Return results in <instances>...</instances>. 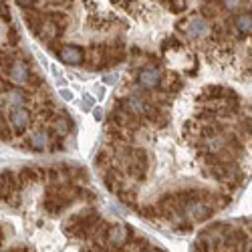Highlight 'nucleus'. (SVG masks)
Returning a JSON list of instances; mask_svg holds the SVG:
<instances>
[{
	"instance_id": "f257e3e1",
	"label": "nucleus",
	"mask_w": 252,
	"mask_h": 252,
	"mask_svg": "<svg viewBox=\"0 0 252 252\" xmlns=\"http://www.w3.org/2000/svg\"><path fill=\"white\" fill-rule=\"evenodd\" d=\"M216 212L212 202L204 198H190L180 206V214L186 216L190 222H204Z\"/></svg>"
},
{
	"instance_id": "f03ea898",
	"label": "nucleus",
	"mask_w": 252,
	"mask_h": 252,
	"mask_svg": "<svg viewBox=\"0 0 252 252\" xmlns=\"http://www.w3.org/2000/svg\"><path fill=\"white\" fill-rule=\"evenodd\" d=\"M131 236H133V230L127 224L109 226L107 228V234H105V246H107V248H115V250L125 248V246L131 242Z\"/></svg>"
},
{
	"instance_id": "7ed1b4c3",
	"label": "nucleus",
	"mask_w": 252,
	"mask_h": 252,
	"mask_svg": "<svg viewBox=\"0 0 252 252\" xmlns=\"http://www.w3.org/2000/svg\"><path fill=\"white\" fill-rule=\"evenodd\" d=\"M178 29L190 38H208L210 34H212V27H210L208 20L206 18H196V16L182 20V25Z\"/></svg>"
},
{
	"instance_id": "20e7f679",
	"label": "nucleus",
	"mask_w": 252,
	"mask_h": 252,
	"mask_svg": "<svg viewBox=\"0 0 252 252\" xmlns=\"http://www.w3.org/2000/svg\"><path fill=\"white\" fill-rule=\"evenodd\" d=\"M31 121H32V113L25 107V105H20V107H12V109H10L8 123H10L12 135H23V133L29 129Z\"/></svg>"
},
{
	"instance_id": "39448f33",
	"label": "nucleus",
	"mask_w": 252,
	"mask_h": 252,
	"mask_svg": "<svg viewBox=\"0 0 252 252\" xmlns=\"http://www.w3.org/2000/svg\"><path fill=\"white\" fill-rule=\"evenodd\" d=\"M137 85L141 89H159L163 85V71L158 67H143L137 75Z\"/></svg>"
},
{
	"instance_id": "423d86ee",
	"label": "nucleus",
	"mask_w": 252,
	"mask_h": 252,
	"mask_svg": "<svg viewBox=\"0 0 252 252\" xmlns=\"http://www.w3.org/2000/svg\"><path fill=\"white\" fill-rule=\"evenodd\" d=\"M59 59L65 63V65H71V67H79L85 63V49H81L77 45H65L57 51Z\"/></svg>"
},
{
	"instance_id": "0eeeda50",
	"label": "nucleus",
	"mask_w": 252,
	"mask_h": 252,
	"mask_svg": "<svg viewBox=\"0 0 252 252\" xmlns=\"http://www.w3.org/2000/svg\"><path fill=\"white\" fill-rule=\"evenodd\" d=\"M6 77H8L12 83H16V85H27V81H29V77H31V69H29V65H27V61L14 57L12 63H10V67H8Z\"/></svg>"
},
{
	"instance_id": "6e6552de",
	"label": "nucleus",
	"mask_w": 252,
	"mask_h": 252,
	"mask_svg": "<svg viewBox=\"0 0 252 252\" xmlns=\"http://www.w3.org/2000/svg\"><path fill=\"white\" fill-rule=\"evenodd\" d=\"M61 32H63V29L57 27L53 20H49V18L45 16V20L40 23V27H38V31H36V36H38L40 40H47V43H51V40H57V38L61 36Z\"/></svg>"
},
{
	"instance_id": "1a4fd4ad",
	"label": "nucleus",
	"mask_w": 252,
	"mask_h": 252,
	"mask_svg": "<svg viewBox=\"0 0 252 252\" xmlns=\"http://www.w3.org/2000/svg\"><path fill=\"white\" fill-rule=\"evenodd\" d=\"M18 180H20V186L43 182V167L40 165H27V167H23V170L18 172Z\"/></svg>"
},
{
	"instance_id": "9d476101",
	"label": "nucleus",
	"mask_w": 252,
	"mask_h": 252,
	"mask_svg": "<svg viewBox=\"0 0 252 252\" xmlns=\"http://www.w3.org/2000/svg\"><path fill=\"white\" fill-rule=\"evenodd\" d=\"M23 16H25V20H27V27L31 29V32L36 34L40 23L45 20L47 14H45V12H40V10H36L34 6H31V8H23Z\"/></svg>"
},
{
	"instance_id": "9b49d317",
	"label": "nucleus",
	"mask_w": 252,
	"mask_h": 252,
	"mask_svg": "<svg viewBox=\"0 0 252 252\" xmlns=\"http://www.w3.org/2000/svg\"><path fill=\"white\" fill-rule=\"evenodd\" d=\"M29 148H32L34 152H45L47 148H51V137L45 131H36L29 135Z\"/></svg>"
},
{
	"instance_id": "f8f14e48",
	"label": "nucleus",
	"mask_w": 252,
	"mask_h": 252,
	"mask_svg": "<svg viewBox=\"0 0 252 252\" xmlns=\"http://www.w3.org/2000/svg\"><path fill=\"white\" fill-rule=\"evenodd\" d=\"M4 101L12 107H20V105L27 103V91L23 87H8L6 89V95H4Z\"/></svg>"
},
{
	"instance_id": "ddd939ff",
	"label": "nucleus",
	"mask_w": 252,
	"mask_h": 252,
	"mask_svg": "<svg viewBox=\"0 0 252 252\" xmlns=\"http://www.w3.org/2000/svg\"><path fill=\"white\" fill-rule=\"evenodd\" d=\"M53 129H55V133H57L59 137L67 135V133L73 129L71 117H69L67 113H65V115H55V117H53Z\"/></svg>"
},
{
	"instance_id": "4468645a",
	"label": "nucleus",
	"mask_w": 252,
	"mask_h": 252,
	"mask_svg": "<svg viewBox=\"0 0 252 252\" xmlns=\"http://www.w3.org/2000/svg\"><path fill=\"white\" fill-rule=\"evenodd\" d=\"M0 186L6 188V190L18 192V190H20V180H18V174H14L12 170H4L2 174H0Z\"/></svg>"
},
{
	"instance_id": "2eb2a0df",
	"label": "nucleus",
	"mask_w": 252,
	"mask_h": 252,
	"mask_svg": "<svg viewBox=\"0 0 252 252\" xmlns=\"http://www.w3.org/2000/svg\"><path fill=\"white\" fill-rule=\"evenodd\" d=\"M234 27H236V31H238L242 36L252 34V12H242V14H238V16L234 18Z\"/></svg>"
},
{
	"instance_id": "dca6fc26",
	"label": "nucleus",
	"mask_w": 252,
	"mask_h": 252,
	"mask_svg": "<svg viewBox=\"0 0 252 252\" xmlns=\"http://www.w3.org/2000/svg\"><path fill=\"white\" fill-rule=\"evenodd\" d=\"M200 10H202V16H204L206 20L216 18V16H218V12H220V8H218V4L214 2V0H210V2H208V0H204Z\"/></svg>"
},
{
	"instance_id": "f3484780",
	"label": "nucleus",
	"mask_w": 252,
	"mask_h": 252,
	"mask_svg": "<svg viewBox=\"0 0 252 252\" xmlns=\"http://www.w3.org/2000/svg\"><path fill=\"white\" fill-rule=\"evenodd\" d=\"M47 18L53 20V23L61 29H67V23H69V18L65 12H47Z\"/></svg>"
},
{
	"instance_id": "a211bd4d",
	"label": "nucleus",
	"mask_w": 252,
	"mask_h": 252,
	"mask_svg": "<svg viewBox=\"0 0 252 252\" xmlns=\"http://www.w3.org/2000/svg\"><path fill=\"white\" fill-rule=\"evenodd\" d=\"M161 2L167 6V8H170L172 12H184L186 8H188V2H186V0H161Z\"/></svg>"
},
{
	"instance_id": "6ab92c4d",
	"label": "nucleus",
	"mask_w": 252,
	"mask_h": 252,
	"mask_svg": "<svg viewBox=\"0 0 252 252\" xmlns=\"http://www.w3.org/2000/svg\"><path fill=\"white\" fill-rule=\"evenodd\" d=\"M119 200L125 204V206H129V208H135V192H127L125 188H121V190L117 192Z\"/></svg>"
},
{
	"instance_id": "aec40b11",
	"label": "nucleus",
	"mask_w": 252,
	"mask_h": 252,
	"mask_svg": "<svg viewBox=\"0 0 252 252\" xmlns=\"http://www.w3.org/2000/svg\"><path fill=\"white\" fill-rule=\"evenodd\" d=\"M182 85H184V83H182V79L178 77V75H170V77H167V83H165V89L167 91H170V93H176V91H180L182 89Z\"/></svg>"
},
{
	"instance_id": "412c9836",
	"label": "nucleus",
	"mask_w": 252,
	"mask_h": 252,
	"mask_svg": "<svg viewBox=\"0 0 252 252\" xmlns=\"http://www.w3.org/2000/svg\"><path fill=\"white\" fill-rule=\"evenodd\" d=\"M10 137H12V129H10L8 119L0 117V139H2V141H8Z\"/></svg>"
},
{
	"instance_id": "4be33fe9",
	"label": "nucleus",
	"mask_w": 252,
	"mask_h": 252,
	"mask_svg": "<svg viewBox=\"0 0 252 252\" xmlns=\"http://www.w3.org/2000/svg\"><path fill=\"white\" fill-rule=\"evenodd\" d=\"M12 55L4 53V51H0V75H6L8 73V67H10V63H12Z\"/></svg>"
},
{
	"instance_id": "5701e85b",
	"label": "nucleus",
	"mask_w": 252,
	"mask_h": 252,
	"mask_svg": "<svg viewBox=\"0 0 252 252\" xmlns=\"http://www.w3.org/2000/svg\"><path fill=\"white\" fill-rule=\"evenodd\" d=\"M27 85H31V87H34V89L43 87V77L36 75V73H31V77H29V81H27Z\"/></svg>"
},
{
	"instance_id": "b1692460",
	"label": "nucleus",
	"mask_w": 252,
	"mask_h": 252,
	"mask_svg": "<svg viewBox=\"0 0 252 252\" xmlns=\"http://www.w3.org/2000/svg\"><path fill=\"white\" fill-rule=\"evenodd\" d=\"M244 4V0H222V6L226 8V10H236V8H240Z\"/></svg>"
},
{
	"instance_id": "393cba45",
	"label": "nucleus",
	"mask_w": 252,
	"mask_h": 252,
	"mask_svg": "<svg viewBox=\"0 0 252 252\" xmlns=\"http://www.w3.org/2000/svg\"><path fill=\"white\" fill-rule=\"evenodd\" d=\"M18 40H20V36H18V31L14 29V27H10L8 29V45H18Z\"/></svg>"
},
{
	"instance_id": "a878e982",
	"label": "nucleus",
	"mask_w": 252,
	"mask_h": 252,
	"mask_svg": "<svg viewBox=\"0 0 252 252\" xmlns=\"http://www.w3.org/2000/svg\"><path fill=\"white\" fill-rule=\"evenodd\" d=\"M0 16H2L4 23H10V10H8L6 0H4V2H0Z\"/></svg>"
},
{
	"instance_id": "bb28decb",
	"label": "nucleus",
	"mask_w": 252,
	"mask_h": 252,
	"mask_svg": "<svg viewBox=\"0 0 252 252\" xmlns=\"http://www.w3.org/2000/svg\"><path fill=\"white\" fill-rule=\"evenodd\" d=\"M16 4L20 8H31V6H36V0H16Z\"/></svg>"
},
{
	"instance_id": "cd10ccee",
	"label": "nucleus",
	"mask_w": 252,
	"mask_h": 252,
	"mask_svg": "<svg viewBox=\"0 0 252 252\" xmlns=\"http://www.w3.org/2000/svg\"><path fill=\"white\" fill-rule=\"evenodd\" d=\"M244 127H246V129L252 133V119H244Z\"/></svg>"
},
{
	"instance_id": "c85d7f7f",
	"label": "nucleus",
	"mask_w": 252,
	"mask_h": 252,
	"mask_svg": "<svg viewBox=\"0 0 252 252\" xmlns=\"http://www.w3.org/2000/svg\"><path fill=\"white\" fill-rule=\"evenodd\" d=\"M61 95H63V99H67V101L73 97V95H71V91H61Z\"/></svg>"
},
{
	"instance_id": "c756f323",
	"label": "nucleus",
	"mask_w": 252,
	"mask_h": 252,
	"mask_svg": "<svg viewBox=\"0 0 252 252\" xmlns=\"http://www.w3.org/2000/svg\"><path fill=\"white\" fill-rule=\"evenodd\" d=\"M115 75H107V77H105V83H115Z\"/></svg>"
},
{
	"instance_id": "7c9ffc66",
	"label": "nucleus",
	"mask_w": 252,
	"mask_h": 252,
	"mask_svg": "<svg viewBox=\"0 0 252 252\" xmlns=\"http://www.w3.org/2000/svg\"><path fill=\"white\" fill-rule=\"evenodd\" d=\"M93 115H95V119H101V117H103V111H101V109H95Z\"/></svg>"
},
{
	"instance_id": "2f4dec72",
	"label": "nucleus",
	"mask_w": 252,
	"mask_h": 252,
	"mask_svg": "<svg viewBox=\"0 0 252 252\" xmlns=\"http://www.w3.org/2000/svg\"><path fill=\"white\" fill-rule=\"evenodd\" d=\"M248 246H250V248H248V250H252V238H250V242H248Z\"/></svg>"
},
{
	"instance_id": "473e14b6",
	"label": "nucleus",
	"mask_w": 252,
	"mask_h": 252,
	"mask_svg": "<svg viewBox=\"0 0 252 252\" xmlns=\"http://www.w3.org/2000/svg\"><path fill=\"white\" fill-rule=\"evenodd\" d=\"M0 2H4V0H0Z\"/></svg>"
},
{
	"instance_id": "72a5a7b5",
	"label": "nucleus",
	"mask_w": 252,
	"mask_h": 252,
	"mask_svg": "<svg viewBox=\"0 0 252 252\" xmlns=\"http://www.w3.org/2000/svg\"><path fill=\"white\" fill-rule=\"evenodd\" d=\"M0 238H2V236H0Z\"/></svg>"
}]
</instances>
